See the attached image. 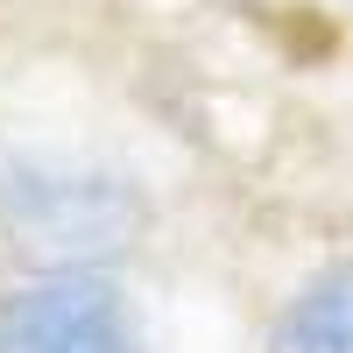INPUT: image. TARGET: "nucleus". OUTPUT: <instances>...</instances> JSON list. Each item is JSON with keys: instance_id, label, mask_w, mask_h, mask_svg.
<instances>
[{"instance_id": "nucleus-1", "label": "nucleus", "mask_w": 353, "mask_h": 353, "mask_svg": "<svg viewBox=\"0 0 353 353\" xmlns=\"http://www.w3.org/2000/svg\"><path fill=\"white\" fill-rule=\"evenodd\" d=\"M141 205L92 170L64 163H0V226L8 241L57 269H85L113 248H128Z\"/></svg>"}, {"instance_id": "nucleus-2", "label": "nucleus", "mask_w": 353, "mask_h": 353, "mask_svg": "<svg viewBox=\"0 0 353 353\" xmlns=\"http://www.w3.org/2000/svg\"><path fill=\"white\" fill-rule=\"evenodd\" d=\"M0 353H141V325L106 276L57 269L0 297Z\"/></svg>"}, {"instance_id": "nucleus-3", "label": "nucleus", "mask_w": 353, "mask_h": 353, "mask_svg": "<svg viewBox=\"0 0 353 353\" xmlns=\"http://www.w3.org/2000/svg\"><path fill=\"white\" fill-rule=\"evenodd\" d=\"M269 353H353V261L304 283L276 318Z\"/></svg>"}]
</instances>
